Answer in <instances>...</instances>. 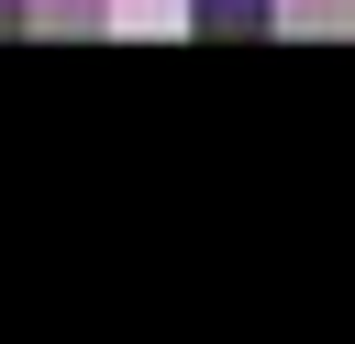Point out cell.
I'll return each instance as SVG.
<instances>
[{
  "label": "cell",
  "instance_id": "cell-2",
  "mask_svg": "<svg viewBox=\"0 0 355 344\" xmlns=\"http://www.w3.org/2000/svg\"><path fill=\"white\" fill-rule=\"evenodd\" d=\"M0 11H11V0H0Z\"/></svg>",
  "mask_w": 355,
  "mask_h": 344
},
{
  "label": "cell",
  "instance_id": "cell-1",
  "mask_svg": "<svg viewBox=\"0 0 355 344\" xmlns=\"http://www.w3.org/2000/svg\"><path fill=\"white\" fill-rule=\"evenodd\" d=\"M189 11H200V33L244 44V33H266V11H277V0H189Z\"/></svg>",
  "mask_w": 355,
  "mask_h": 344
}]
</instances>
